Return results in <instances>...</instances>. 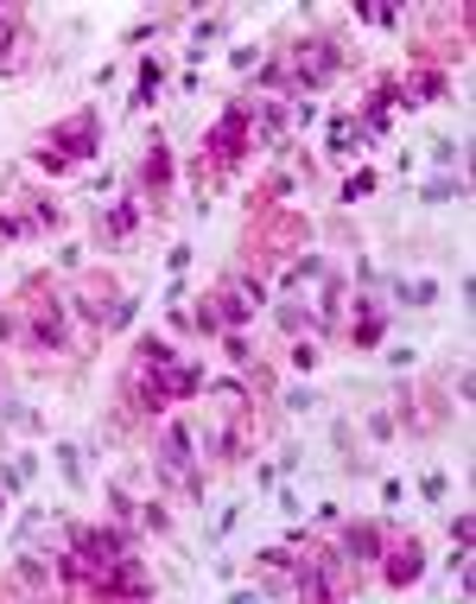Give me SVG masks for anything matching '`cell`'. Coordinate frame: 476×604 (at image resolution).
I'll use <instances>...</instances> for the list:
<instances>
[{"label":"cell","instance_id":"6da1fadb","mask_svg":"<svg viewBox=\"0 0 476 604\" xmlns=\"http://www.w3.org/2000/svg\"><path fill=\"white\" fill-rule=\"evenodd\" d=\"M210 382L204 370L179 357L166 338H141L134 343V370H127V408H141V414H166V408H179L191 395H204Z\"/></svg>","mask_w":476,"mask_h":604},{"label":"cell","instance_id":"7a4b0ae2","mask_svg":"<svg viewBox=\"0 0 476 604\" xmlns=\"http://www.w3.org/2000/svg\"><path fill=\"white\" fill-rule=\"evenodd\" d=\"M0 338L20 343V350H33V357H51V350H64V300L51 293V280H26L20 287V305H7L0 312Z\"/></svg>","mask_w":476,"mask_h":604},{"label":"cell","instance_id":"3957f363","mask_svg":"<svg viewBox=\"0 0 476 604\" xmlns=\"http://www.w3.org/2000/svg\"><path fill=\"white\" fill-rule=\"evenodd\" d=\"M255 153V102H229V109L210 121V134H204V159H197V185H204V172L222 179V172H235L242 159Z\"/></svg>","mask_w":476,"mask_h":604},{"label":"cell","instance_id":"277c9868","mask_svg":"<svg viewBox=\"0 0 476 604\" xmlns=\"http://www.w3.org/2000/svg\"><path fill=\"white\" fill-rule=\"evenodd\" d=\"M343 71V45L325 33L298 38L293 51L280 58V89H293V96H312V89H325L330 76Z\"/></svg>","mask_w":476,"mask_h":604},{"label":"cell","instance_id":"5b68a950","mask_svg":"<svg viewBox=\"0 0 476 604\" xmlns=\"http://www.w3.org/2000/svg\"><path fill=\"white\" fill-rule=\"evenodd\" d=\"M102 153V121H96V109H76L71 121H58L51 134H38V166L45 172H64V166H76V159H96Z\"/></svg>","mask_w":476,"mask_h":604},{"label":"cell","instance_id":"8992f818","mask_svg":"<svg viewBox=\"0 0 476 604\" xmlns=\"http://www.w3.org/2000/svg\"><path fill=\"white\" fill-rule=\"evenodd\" d=\"M255 217H267V224H248V262L298 255V235H305V217H298V210H286V204H255Z\"/></svg>","mask_w":476,"mask_h":604},{"label":"cell","instance_id":"52a82bcc","mask_svg":"<svg viewBox=\"0 0 476 604\" xmlns=\"http://www.w3.org/2000/svg\"><path fill=\"white\" fill-rule=\"evenodd\" d=\"M210 300H217V312H222V331H242V325H255V312L267 305V287L248 280V274H235V280H222Z\"/></svg>","mask_w":476,"mask_h":604},{"label":"cell","instance_id":"ba28073f","mask_svg":"<svg viewBox=\"0 0 476 604\" xmlns=\"http://www.w3.org/2000/svg\"><path fill=\"white\" fill-rule=\"evenodd\" d=\"M159 478H172V484H184L191 496H204V478H197V464H191V426H166V433H159Z\"/></svg>","mask_w":476,"mask_h":604},{"label":"cell","instance_id":"9c48e42d","mask_svg":"<svg viewBox=\"0 0 476 604\" xmlns=\"http://www.w3.org/2000/svg\"><path fill=\"white\" fill-rule=\"evenodd\" d=\"M375 560H381V579H388V585H394V592H406V585H413V579H419V572H426V547H419V541H413V534H388V541H381V554H375Z\"/></svg>","mask_w":476,"mask_h":604},{"label":"cell","instance_id":"30bf717a","mask_svg":"<svg viewBox=\"0 0 476 604\" xmlns=\"http://www.w3.org/2000/svg\"><path fill=\"white\" fill-rule=\"evenodd\" d=\"M141 185H147V210L159 217V210H166V191H172V153H166L159 134H152L147 159H141Z\"/></svg>","mask_w":476,"mask_h":604},{"label":"cell","instance_id":"8fae6325","mask_svg":"<svg viewBox=\"0 0 476 604\" xmlns=\"http://www.w3.org/2000/svg\"><path fill=\"white\" fill-rule=\"evenodd\" d=\"M114 300H121V293H114V280H109V274H83V287H76V312H83L89 325H102V331H109Z\"/></svg>","mask_w":476,"mask_h":604},{"label":"cell","instance_id":"7c38bea8","mask_svg":"<svg viewBox=\"0 0 476 604\" xmlns=\"http://www.w3.org/2000/svg\"><path fill=\"white\" fill-rule=\"evenodd\" d=\"M444 89H451V76H444V71L394 76V109H426V102H439Z\"/></svg>","mask_w":476,"mask_h":604},{"label":"cell","instance_id":"4fadbf2b","mask_svg":"<svg viewBox=\"0 0 476 604\" xmlns=\"http://www.w3.org/2000/svg\"><path fill=\"white\" fill-rule=\"evenodd\" d=\"M381 331H388V305L356 300V312H350V343H356V350H375Z\"/></svg>","mask_w":476,"mask_h":604},{"label":"cell","instance_id":"5bb4252c","mask_svg":"<svg viewBox=\"0 0 476 604\" xmlns=\"http://www.w3.org/2000/svg\"><path fill=\"white\" fill-rule=\"evenodd\" d=\"M141 217H147V197H121V204L102 210V235H109V242H127V235L141 229Z\"/></svg>","mask_w":476,"mask_h":604},{"label":"cell","instance_id":"9a60e30c","mask_svg":"<svg viewBox=\"0 0 476 604\" xmlns=\"http://www.w3.org/2000/svg\"><path fill=\"white\" fill-rule=\"evenodd\" d=\"M337 554H343L350 567L375 560V554H381V529H375V522H350V529H343V547H337Z\"/></svg>","mask_w":476,"mask_h":604},{"label":"cell","instance_id":"2e32d148","mask_svg":"<svg viewBox=\"0 0 476 604\" xmlns=\"http://www.w3.org/2000/svg\"><path fill=\"white\" fill-rule=\"evenodd\" d=\"M159 83H166V64H159V58H147V64H141V76H134V109H152Z\"/></svg>","mask_w":476,"mask_h":604},{"label":"cell","instance_id":"e0dca14e","mask_svg":"<svg viewBox=\"0 0 476 604\" xmlns=\"http://www.w3.org/2000/svg\"><path fill=\"white\" fill-rule=\"evenodd\" d=\"M330 267H325V255H298L293 267H286V293H293V287H305V280H325Z\"/></svg>","mask_w":476,"mask_h":604},{"label":"cell","instance_id":"ac0fdd59","mask_svg":"<svg viewBox=\"0 0 476 604\" xmlns=\"http://www.w3.org/2000/svg\"><path fill=\"white\" fill-rule=\"evenodd\" d=\"M394 293H401L406 305H432V300H439V280H413V287H406V280H394Z\"/></svg>","mask_w":476,"mask_h":604},{"label":"cell","instance_id":"d6986e66","mask_svg":"<svg viewBox=\"0 0 476 604\" xmlns=\"http://www.w3.org/2000/svg\"><path fill=\"white\" fill-rule=\"evenodd\" d=\"M58 471H64L71 491H83V452H76V446H58Z\"/></svg>","mask_w":476,"mask_h":604},{"label":"cell","instance_id":"ffe728a7","mask_svg":"<svg viewBox=\"0 0 476 604\" xmlns=\"http://www.w3.org/2000/svg\"><path fill=\"white\" fill-rule=\"evenodd\" d=\"M419 197H426V204H451V197H464V179H432Z\"/></svg>","mask_w":476,"mask_h":604},{"label":"cell","instance_id":"44dd1931","mask_svg":"<svg viewBox=\"0 0 476 604\" xmlns=\"http://www.w3.org/2000/svg\"><path fill=\"white\" fill-rule=\"evenodd\" d=\"M222 357H229V363H242V370L255 363V350H248V338H242V331H222Z\"/></svg>","mask_w":476,"mask_h":604},{"label":"cell","instance_id":"7402d4cb","mask_svg":"<svg viewBox=\"0 0 476 604\" xmlns=\"http://www.w3.org/2000/svg\"><path fill=\"white\" fill-rule=\"evenodd\" d=\"M293 370H305V376L318 370V343H312V338H298V343H293Z\"/></svg>","mask_w":476,"mask_h":604},{"label":"cell","instance_id":"603a6c76","mask_svg":"<svg viewBox=\"0 0 476 604\" xmlns=\"http://www.w3.org/2000/svg\"><path fill=\"white\" fill-rule=\"evenodd\" d=\"M368 191H375V172H356V179L343 185V204H356V197H368Z\"/></svg>","mask_w":476,"mask_h":604},{"label":"cell","instance_id":"cb8c5ba5","mask_svg":"<svg viewBox=\"0 0 476 604\" xmlns=\"http://www.w3.org/2000/svg\"><path fill=\"white\" fill-rule=\"evenodd\" d=\"M280 325H286V331H305V325H312V312H305V305H280Z\"/></svg>","mask_w":476,"mask_h":604},{"label":"cell","instance_id":"d4e9b609","mask_svg":"<svg viewBox=\"0 0 476 604\" xmlns=\"http://www.w3.org/2000/svg\"><path fill=\"white\" fill-rule=\"evenodd\" d=\"M471 534H476V522L457 509V516H451V541H457V547H471Z\"/></svg>","mask_w":476,"mask_h":604},{"label":"cell","instance_id":"484cf974","mask_svg":"<svg viewBox=\"0 0 476 604\" xmlns=\"http://www.w3.org/2000/svg\"><path fill=\"white\" fill-rule=\"evenodd\" d=\"M141 522H147L152 534H166V529H172V516H166V509H159V503H147V509H141Z\"/></svg>","mask_w":476,"mask_h":604},{"label":"cell","instance_id":"4316f807","mask_svg":"<svg viewBox=\"0 0 476 604\" xmlns=\"http://www.w3.org/2000/svg\"><path fill=\"white\" fill-rule=\"evenodd\" d=\"M432 166H457V141H432Z\"/></svg>","mask_w":476,"mask_h":604},{"label":"cell","instance_id":"83f0119b","mask_svg":"<svg viewBox=\"0 0 476 604\" xmlns=\"http://www.w3.org/2000/svg\"><path fill=\"white\" fill-rule=\"evenodd\" d=\"M7 45H13V26H0V58H7Z\"/></svg>","mask_w":476,"mask_h":604},{"label":"cell","instance_id":"f1b7e54d","mask_svg":"<svg viewBox=\"0 0 476 604\" xmlns=\"http://www.w3.org/2000/svg\"><path fill=\"white\" fill-rule=\"evenodd\" d=\"M0 503H7V496H0Z\"/></svg>","mask_w":476,"mask_h":604}]
</instances>
